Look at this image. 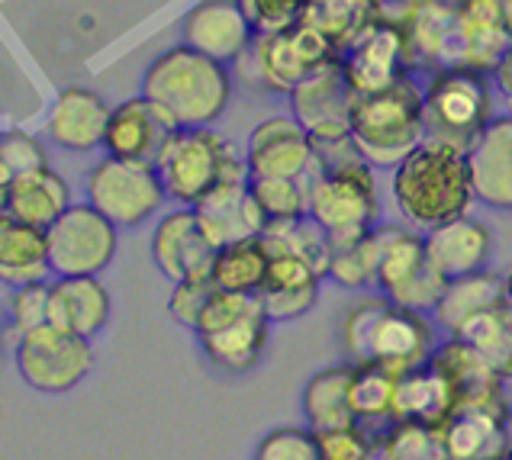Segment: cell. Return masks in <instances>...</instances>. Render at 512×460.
<instances>
[{
	"label": "cell",
	"mask_w": 512,
	"mask_h": 460,
	"mask_svg": "<svg viewBox=\"0 0 512 460\" xmlns=\"http://www.w3.org/2000/svg\"><path fill=\"white\" fill-rule=\"evenodd\" d=\"M393 200L416 229H435L471 210L474 184L467 152L448 142L422 139L393 168Z\"/></svg>",
	"instance_id": "cell-1"
},
{
	"label": "cell",
	"mask_w": 512,
	"mask_h": 460,
	"mask_svg": "<svg viewBox=\"0 0 512 460\" xmlns=\"http://www.w3.org/2000/svg\"><path fill=\"white\" fill-rule=\"evenodd\" d=\"M142 97L178 129L213 126L229 107L232 78L223 62L181 42L149 62L142 74Z\"/></svg>",
	"instance_id": "cell-2"
},
{
	"label": "cell",
	"mask_w": 512,
	"mask_h": 460,
	"mask_svg": "<svg viewBox=\"0 0 512 460\" xmlns=\"http://www.w3.org/2000/svg\"><path fill=\"white\" fill-rule=\"evenodd\" d=\"M435 319L429 313L390 303L387 296H368L355 309H348L342 322V341L348 354L361 361H374L393 374H406L432 358L438 348Z\"/></svg>",
	"instance_id": "cell-3"
},
{
	"label": "cell",
	"mask_w": 512,
	"mask_h": 460,
	"mask_svg": "<svg viewBox=\"0 0 512 460\" xmlns=\"http://www.w3.org/2000/svg\"><path fill=\"white\" fill-rule=\"evenodd\" d=\"M422 91L403 71L397 81L371 94H355L348 129L371 168H397L413 148L426 139L422 120Z\"/></svg>",
	"instance_id": "cell-4"
},
{
	"label": "cell",
	"mask_w": 512,
	"mask_h": 460,
	"mask_svg": "<svg viewBox=\"0 0 512 460\" xmlns=\"http://www.w3.org/2000/svg\"><path fill=\"white\" fill-rule=\"evenodd\" d=\"M155 171L168 200L178 206H197L213 187L248 177V165L236 158V148L210 126L174 129L155 161Z\"/></svg>",
	"instance_id": "cell-5"
},
{
	"label": "cell",
	"mask_w": 512,
	"mask_h": 460,
	"mask_svg": "<svg viewBox=\"0 0 512 460\" xmlns=\"http://www.w3.org/2000/svg\"><path fill=\"white\" fill-rule=\"evenodd\" d=\"M422 120H426V139L467 152L480 129L493 120L490 78L474 65H455L432 74L429 87L422 91Z\"/></svg>",
	"instance_id": "cell-6"
},
{
	"label": "cell",
	"mask_w": 512,
	"mask_h": 460,
	"mask_svg": "<svg viewBox=\"0 0 512 460\" xmlns=\"http://www.w3.org/2000/svg\"><path fill=\"white\" fill-rule=\"evenodd\" d=\"M371 235L377 248L374 287L390 303L419 309V313H432L438 300H442L448 280L429 261L426 239L397 226H374Z\"/></svg>",
	"instance_id": "cell-7"
},
{
	"label": "cell",
	"mask_w": 512,
	"mask_h": 460,
	"mask_svg": "<svg viewBox=\"0 0 512 460\" xmlns=\"http://www.w3.org/2000/svg\"><path fill=\"white\" fill-rule=\"evenodd\" d=\"M310 216L329 242H355L368 235L377 222V190L371 165L342 171L310 168Z\"/></svg>",
	"instance_id": "cell-8"
},
{
	"label": "cell",
	"mask_w": 512,
	"mask_h": 460,
	"mask_svg": "<svg viewBox=\"0 0 512 460\" xmlns=\"http://www.w3.org/2000/svg\"><path fill=\"white\" fill-rule=\"evenodd\" d=\"M20 377L39 393H68L94 370V348L91 338H81L75 332H65L58 325L46 322L36 329L17 335L13 348Z\"/></svg>",
	"instance_id": "cell-9"
},
{
	"label": "cell",
	"mask_w": 512,
	"mask_h": 460,
	"mask_svg": "<svg viewBox=\"0 0 512 460\" xmlns=\"http://www.w3.org/2000/svg\"><path fill=\"white\" fill-rule=\"evenodd\" d=\"M84 190H87V203L97 206L120 229L142 226L168 200L155 165L126 161L116 155H104L97 161L91 174H87Z\"/></svg>",
	"instance_id": "cell-10"
},
{
	"label": "cell",
	"mask_w": 512,
	"mask_h": 460,
	"mask_svg": "<svg viewBox=\"0 0 512 460\" xmlns=\"http://www.w3.org/2000/svg\"><path fill=\"white\" fill-rule=\"evenodd\" d=\"M116 232L120 226L110 222L91 203H71L46 229V255L49 271L55 277H84L104 274L116 255Z\"/></svg>",
	"instance_id": "cell-11"
},
{
	"label": "cell",
	"mask_w": 512,
	"mask_h": 460,
	"mask_svg": "<svg viewBox=\"0 0 512 460\" xmlns=\"http://www.w3.org/2000/svg\"><path fill=\"white\" fill-rule=\"evenodd\" d=\"M248 55L255 58L261 84L271 87V91L290 94L306 74L323 68L342 52L332 46L329 36H323L313 23L303 20L294 29H284V33H255Z\"/></svg>",
	"instance_id": "cell-12"
},
{
	"label": "cell",
	"mask_w": 512,
	"mask_h": 460,
	"mask_svg": "<svg viewBox=\"0 0 512 460\" xmlns=\"http://www.w3.org/2000/svg\"><path fill=\"white\" fill-rule=\"evenodd\" d=\"M355 91L345 78L342 55L316 68L290 91V107L310 136H345Z\"/></svg>",
	"instance_id": "cell-13"
},
{
	"label": "cell",
	"mask_w": 512,
	"mask_h": 460,
	"mask_svg": "<svg viewBox=\"0 0 512 460\" xmlns=\"http://www.w3.org/2000/svg\"><path fill=\"white\" fill-rule=\"evenodd\" d=\"M216 245L203 232L194 206H178L158 219L152 232V261L171 284L213 271Z\"/></svg>",
	"instance_id": "cell-14"
},
{
	"label": "cell",
	"mask_w": 512,
	"mask_h": 460,
	"mask_svg": "<svg viewBox=\"0 0 512 460\" xmlns=\"http://www.w3.org/2000/svg\"><path fill=\"white\" fill-rule=\"evenodd\" d=\"M181 36L197 52L210 55L223 65H232L242 62V55L252 49L255 26L248 23L239 0H200V4L187 10Z\"/></svg>",
	"instance_id": "cell-15"
},
{
	"label": "cell",
	"mask_w": 512,
	"mask_h": 460,
	"mask_svg": "<svg viewBox=\"0 0 512 460\" xmlns=\"http://www.w3.org/2000/svg\"><path fill=\"white\" fill-rule=\"evenodd\" d=\"M406 36L390 23H368L342 49V68L355 94L380 91L406 71Z\"/></svg>",
	"instance_id": "cell-16"
},
{
	"label": "cell",
	"mask_w": 512,
	"mask_h": 460,
	"mask_svg": "<svg viewBox=\"0 0 512 460\" xmlns=\"http://www.w3.org/2000/svg\"><path fill=\"white\" fill-rule=\"evenodd\" d=\"M245 165L248 177H306L313 168L310 132L297 116H271L252 129Z\"/></svg>",
	"instance_id": "cell-17"
},
{
	"label": "cell",
	"mask_w": 512,
	"mask_h": 460,
	"mask_svg": "<svg viewBox=\"0 0 512 460\" xmlns=\"http://www.w3.org/2000/svg\"><path fill=\"white\" fill-rule=\"evenodd\" d=\"M174 129L178 126H174L152 100H145L139 94V97L123 100L120 107L110 110L104 152L116 155V158H126V161L155 165Z\"/></svg>",
	"instance_id": "cell-18"
},
{
	"label": "cell",
	"mask_w": 512,
	"mask_h": 460,
	"mask_svg": "<svg viewBox=\"0 0 512 460\" xmlns=\"http://www.w3.org/2000/svg\"><path fill=\"white\" fill-rule=\"evenodd\" d=\"M477 203L512 210V116H493L467 148Z\"/></svg>",
	"instance_id": "cell-19"
},
{
	"label": "cell",
	"mask_w": 512,
	"mask_h": 460,
	"mask_svg": "<svg viewBox=\"0 0 512 460\" xmlns=\"http://www.w3.org/2000/svg\"><path fill=\"white\" fill-rule=\"evenodd\" d=\"M110 110L113 107L91 87H62L46 116V139L65 152L104 148Z\"/></svg>",
	"instance_id": "cell-20"
},
{
	"label": "cell",
	"mask_w": 512,
	"mask_h": 460,
	"mask_svg": "<svg viewBox=\"0 0 512 460\" xmlns=\"http://www.w3.org/2000/svg\"><path fill=\"white\" fill-rule=\"evenodd\" d=\"M429 361L448 377L451 390H455V406H490V409L509 412L506 396H503V377L496 374V367L474 345H467L464 338L448 335V341L432 351Z\"/></svg>",
	"instance_id": "cell-21"
},
{
	"label": "cell",
	"mask_w": 512,
	"mask_h": 460,
	"mask_svg": "<svg viewBox=\"0 0 512 460\" xmlns=\"http://www.w3.org/2000/svg\"><path fill=\"white\" fill-rule=\"evenodd\" d=\"M509 412L490 406H455L438 425L448 460H500L509 451Z\"/></svg>",
	"instance_id": "cell-22"
},
{
	"label": "cell",
	"mask_w": 512,
	"mask_h": 460,
	"mask_svg": "<svg viewBox=\"0 0 512 460\" xmlns=\"http://www.w3.org/2000/svg\"><path fill=\"white\" fill-rule=\"evenodd\" d=\"M194 210H197L203 232H207V239L216 248L239 242V239H252V235H261L268 226L252 187H248V177L213 187Z\"/></svg>",
	"instance_id": "cell-23"
},
{
	"label": "cell",
	"mask_w": 512,
	"mask_h": 460,
	"mask_svg": "<svg viewBox=\"0 0 512 460\" xmlns=\"http://www.w3.org/2000/svg\"><path fill=\"white\" fill-rule=\"evenodd\" d=\"M110 290L100 274L49 280V322L81 338H94L110 322Z\"/></svg>",
	"instance_id": "cell-24"
},
{
	"label": "cell",
	"mask_w": 512,
	"mask_h": 460,
	"mask_svg": "<svg viewBox=\"0 0 512 460\" xmlns=\"http://www.w3.org/2000/svg\"><path fill=\"white\" fill-rule=\"evenodd\" d=\"M426 251H429V261L438 267V274L445 280H455V277L484 271L493 251V235L484 222H477L464 213L458 219H448L442 226L429 229Z\"/></svg>",
	"instance_id": "cell-25"
},
{
	"label": "cell",
	"mask_w": 512,
	"mask_h": 460,
	"mask_svg": "<svg viewBox=\"0 0 512 460\" xmlns=\"http://www.w3.org/2000/svg\"><path fill=\"white\" fill-rule=\"evenodd\" d=\"M455 409V390L448 377L432 361L397 374L393 390V419H409L422 425H442Z\"/></svg>",
	"instance_id": "cell-26"
},
{
	"label": "cell",
	"mask_w": 512,
	"mask_h": 460,
	"mask_svg": "<svg viewBox=\"0 0 512 460\" xmlns=\"http://www.w3.org/2000/svg\"><path fill=\"white\" fill-rule=\"evenodd\" d=\"M68 206H71L68 181L49 165L23 171L7 184V210L36 229H49Z\"/></svg>",
	"instance_id": "cell-27"
},
{
	"label": "cell",
	"mask_w": 512,
	"mask_h": 460,
	"mask_svg": "<svg viewBox=\"0 0 512 460\" xmlns=\"http://www.w3.org/2000/svg\"><path fill=\"white\" fill-rule=\"evenodd\" d=\"M49 271L46 255V229H36L17 219L10 210H0V284L10 290L42 280Z\"/></svg>",
	"instance_id": "cell-28"
},
{
	"label": "cell",
	"mask_w": 512,
	"mask_h": 460,
	"mask_svg": "<svg viewBox=\"0 0 512 460\" xmlns=\"http://www.w3.org/2000/svg\"><path fill=\"white\" fill-rule=\"evenodd\" d=\"M268 325L271 319L265 316V309H258V313L239 316L197 338L203 345V354L223 370H252L261 361V354H265Z\"/></svg>",
	"instance_id": "cell-29"
},
{
	"label": "cell",
	"mask_w": 512,
	"mask_h": 460,
	"mask_svg": "<svg viewBox=\"0 0 512 460\" xmlns=\"http://www.w3.org/2000/svg\"><path fill=\"white\" fill-rule=\"evenodd\" d=\"M503 300H506L503 277L490 274L484 267V271H477V274L448 280L442 300H438V306L432 309V319L438 329H445L448 335H458L474 316L487 313L490 306L503 303Z\"/></svg>",
	"instance_id": "cell-30"
},
{
	"label": "cell",
	"mask_w": 512,
	"mask_h": 460,
	"mask_svg": "<svg viewBox=\"0 0 512 460\" xmlns=\"http://www.w3.org/2000/svg\"><path fill=\"white\" fill-rule=\"evenodd\" d=\"M351 377H355V364L326 367L310 377L303 390V415L313 432L358 422L355 412H351Z\"/></svg>",
	"instance_id": "cell-31"
},
{
	"label": "cell",
	"mask_w": 512,
	"mask_h": 460,
	"mask_svg": "<svg viewBox=\"0 0 512 460\" xmlns=\"http://www.w3.org/2000/svg\"><path fill=\"white\" fill-rule=\"evenodd\" d=\"M268 261H271V251H268L265 239H261V235H252V239L219 245L210 274L219 290L258 293L261 284H265Z\"/></svg>",
	"instance_id": "cell-32"
},
{
	"label": "cell",
	"mask_w": 512,
	"mask_h": 460,
	"mask_svg": "<svg viewBox=\"0 0 512 460\" xmlns=\"http://www.w3.org/2000/svg\"><path fill=\"white\" fill-rule=\"evenodd\" d=\"M393 390H397V374L374 361L355 364L351 377V412L361 428H384L393 422ZM377 441V438H374Z\"/></svg>",
	"instance_id": "cell-33"
},
{
	"label": "cell",
	"mask_w": 512,
	"mask_h": 460,
	"mask_svg": "<svg viewBox=\"0 0 512 460\" xmlns=\"http://www.w3.org/2000/svg\"><path fill=\"white\" fill-rule=\"evenodd\" d=\"M458 338L484 354L503 380H512V306L506 300L474 316L458 332Z\"/></svg>",
	"instance_id": "cell-34"
},
{
	"label": "cell",
	"mask_w": 512,
	"mask_h": 460,
	"mask_svg": "<svg viewBox=\"0 0 512 460\" xmlns=\"http://www.w3.org/2000/svg\"><path fill=\"white\" fill-rule=\"evenodd\" d=\"M248 187L268 222L310 216V174L306 177H248Z\"/></svg>",
	"instance_id": "cell-35"
},
{
	"label": "cell",
	"mask_w": 512,
	"mask_h": 460,
	"mask_svg": "<svg viewBox=\"0 0 512 460\" xmlns=\"http://www.w3.org/2000/svg\"><path fill=\"white\" fill-rule=\"evenodd\" d=\"M377 454L387 460H442V432L438 425H422L409 419H393L377 435Z\"/></svg>",
	"instance_id": "cell-36"
},
{
	"label": "cell",
	"mask_w": 512,
	"mask_h": 460,
	"mask_svg": "<svg viewBox=\"0 0 512 460\" xmlns=\"http://www.w3.org/2000/svg\"><path fill=\"white\" fill-rule=\"evenodd\" d=\"M374 264H377V248H374V235L368 232L355 242L332 245L326 277H332L345 290H364L374 284Z\"/></svg>",
	"instance_id": "cell-37"
},
{
	"label": "cell",
	"mask_w": 512,
	"mask_h": 460,
	"mask_svg": "<svg viewBox=\"0 0 512 460\" xmlns=\"http://www.w3.org/2000/svg\"><path fill=\"white\" fill-rule=\"evenodd\" d=\"M46 148L26 129H0V187H7L13 177L33 168H46Z\"/></svg>",
	"instance_id": "cell-38"
},
{
	"label": "cell",
	"mask_w": 512,
	"mask_h": 460,
	"mask_svg": "<svg viewBox=\"0 0 512 460\" xmlns=\"http://www.w3.org/2000/svg\"><path fill=\"white\" fill-rule=\"evenodd\" d=\"M239 7L255 33H284L306 20L310 0H239Z\"/></svg>",
	"instance_id": "cell-39"
},
{
	"label": "cell",
	"mask_w": 512,
	"mask_h": 460,
	"mask_svg": "<svg viewBox=\"0 0 512 460\" xmlns=\"http://www.w3.org/2000/svg\"><path fill=\"white\" fill-rule=\"evenodd\" d=\"M261 296V309L271 322H294L303 319L319 300V280L313 284H300V287H265L258 290Z\"/></svg>",
	"instance_id": "cell-40"
},
{
	"label": "cell",
	"mask_w": 512,
	"mask_h": 460,
	"mask_svg": "<svg viewBox=\"0 0 512 460\" xmlns=\"http://www.w3.org/2000/svg\"><path fill=\"white\" fill-rule=\"evenodd\" d=\"M216 280L213 274H200V277H184L174 284L171 296H168V313L174 322L187 325V329H197V319L203 313V306L216 293Z\"/></svg>",
	"instance_id": "cell-41"
},
{
	"label": "cell",
	"mask_w": 512,
	"mask_h": 460,
	"mask_svg": "<svg viewBox=\"0 0 512 460\" xmlns=\"http://www.w3.org/2000/svg\"><path fill=\"white\" fill-rule=\"evenodd\" d=\"M316 441H319V460H368L377 448L368 428H361L358 422L316 432Z\"/></svg>",
	"instance_id": "cell-42"
},
{
	"label": "cell",
	"mask_w": 512,
	"mask_h": 460,
	"mask_svg": "<svg viewBox=\"0 0 512 460\" xmlns=\"http://www.w3.org/2000/svg\"><path fill=\"white\" fill-rule=\"evenodd\" d=\"M258 460H319V441L313 428H277L265 435L255 451Z\"/></svg>",
	"instance_id": "cell-43"
},
{
	"label": "cell",
	"mask_w": 512,
	"mask_h": 460,
	"mask_svg": "<svg viewBox=\"0 0 512 460\" xmlns=\"http://www.w3.org/2000/svg\"><path fill=\"white\" fill-rule=\"evenodd\" d=\"M10 319H13V325H17V335L49 322V280L46 277L13 287Z\"/></svg>",
	"instance_id": "cell-44"
},
{
	"label": "cell",
	"mask_w": 512,
	"mask_h": 460,
	"mask_svg": "<svg viewBox=\"0 0 512 460\" xmlns=\"http://www.w3.org/2000/svg\"><path fill=\"white\" fill-rule=\"evenodd\" d=\"M493 81H496V87H500V94L512 103V42L503 49V55L496 58V65H493Z\"/></svg>",
	"instance_id": "cell-45"
},
{
	"label": "cell",
	"mask_w": 512,
	"mask_h": 460,
	"mask_svg": "<svg viewBox=\"0 0 512 460\" xmlns=\"http://www.w3.org/2000/svg\"><path fill=\"white\" fill-rule=\"evenodd\" d=\"M503 296H506V303L512 306V267H509V274L503 277Z\"/></svg>",
	"instance_id": "cell-46"
},
{
	"label": "cell",
	"mask_w": 512,
	"mask_h": 460,
	"mask_svg": "<svg viewBox=\"0 0 512 460\" xmlns=\"http://www.w3.org/2000/svg\"><path fill=\"white\" fill-rule=\"evenodd\" d=\"M506 428H509V441H512V419L506 422Z\"/></svg>",
	"instance_id": "cell-47"
}]
</instances>
